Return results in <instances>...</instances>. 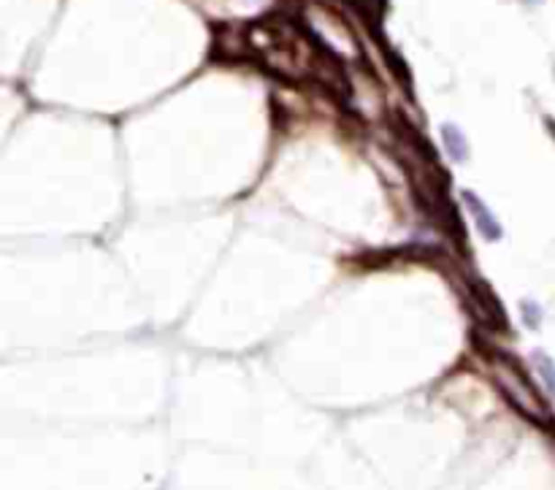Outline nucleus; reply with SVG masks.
<instances>
[{
	"label": "nucleus",
	"mask_w": 555,
	"mask_h": 490,
	"mask_svg": "<svg viewBox=\"0 0 555 490\" xmlns=\"http://www.w3.org/2000/svg\"><path fill=\"white\" fill-rule=\"evenodd\" d=\"M460 195H463V204H466L469 214L474 217L477 231H479L487 241H498V239H501V225H498L496 214L485 206V201H482L479 195H474L471 190H463Z\"/></svg>",
	"instance_id": "nucleus-1"
},
{
	"label": "nucleus",
	"mask_w": 555,
	"mask_h": 490,
	"mask_svg": "<svg viewBox=\"0 0 555 490\" xmlns=\"http://www.w3.org/2000/svg\"><path fill=\"white\" fill-rule=\"evenodd\" d=\"M441 139H444L447 155H450L452 160H466V158H469V141H466V136L460 133V128H455V125H441Z\"/></svg>",
	"instance_id": "nucleus-2"
},
{
	"label": "nucleus",
	"mask_w": 555,
	"mask_h": 490,
	"mask_svg": "<svg viewBox=\"0 0 555 490\" xmlns=\"http://www.w3.org/2000/svg\"><path fill=\"white\" fill-rule=\"evenodd\" d=\"M547 128H550V131L555 133V122H547Z\"/></svg>",
	"instance_id": "nucleus-3"
}]
</instances>
